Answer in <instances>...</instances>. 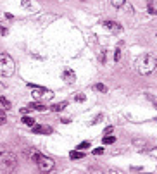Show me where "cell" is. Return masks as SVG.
<instances>
[{
	"label": "cell",
	"mask_w": 157,
	"mask_h": 174,
	"mask_svg": "<svg viewBox=\"0 0 157 174\" xmlns=\"http://www.w3.org/2000/svg\"><path fill=\"white\" fill-rule=\"evenodd\" d=\"M35 164H36V167L40 169L42 172H49V171L54 169V159L47 157V155H43V153H40V157L35 160Z\"/></svg>",
	"instance_id": "cell-3"
},
{
	"label": "cell",
	"mask_w": 157,
	"mask_h": 174,
	"mask_svg": "<svg viewBox=\"0 0 157 174\" xmlns=\"http://www.w3.org/2000/svg\"><path fill=\"white\" fill-rule=\"evenodd\" d=\"M125 2L126 0H112V5L116 7V9H121V7L125 5Z\"/></svg>",
	"instance_id": "cell-17"
},
{
	"label": "cell",
	"mask_w": 157,
	"mask_h": 174,
	"mask_svg": "<svg viewBox=\"0 0 157 174\" xmlns=\"http://www.w3.org/2000/svg\"><path fill=\"white\" fill-rule=\"evenodd\" d=\"M114 133V128L112 126H107L105 129H104V135H112Z\"/></svg>",
	"instance_id": "cell-21"
},
{
	"label": "cell",
	"mask_w": 157,
	"mask_h": 174,
	"mask_svg": "<svg viewBox=\"0 0 157 174\" xmlns=\"http://www.w3.org/2000/svg\"><path fill=\"white\" fill-rule=\"evenodd\" d=\"M7 122V117H5V114H0V126H4Z\"/></svg>",
	"instance_id": "cell-23"
},
{
	"label": "cell",
	"mask_w": 157,
	"mask_h": 174,
	"mask_svg": "<svg viewBox=\"0 0 157 174\" xmlns=\"http://www.w3.org/2000/svg\"><path fill=\"white\" fill-rule=\"evenodd\" d=\"M0 105H2V107H4V109L7 111V109H11V107H12V104L7 100L5 97H0Z\"/></svg>",
	"instance_id": "cell-13"
},
{
	"label": "cell",
	"mask_w": 157,
	"mask_h": 174,
	"mask_svg": "<svg viewBox=\"0 0 157 174\" xmlns=\"http://www.w3.org/2000/svg\"><path fill=\"white\" fill-rule=\"evenodd\" d=\"M69 157L73 159V160H74V159H83L85 157V153H83L81 150H73V152L69 153Z\"/></svg>",
	"instance_id": "cell-12"
},
{
	"label": "cell",
	"mask_w": 157,
	"mask_h": 174,
	"mask_svg": "<svg viewBox=\"0 0 157 174\" xmlns=\"http://www.w3.org/2000/svg\"><path fill=\"white\" fill-rule=\"evenodd\" d=\"M114 142H116V136H109V135L102 140V143H104V145H112Z\"/></svg>",
	"instance_id": "cell-15"
},
{
	"label": "cell",
	"mask_w": 157,
	"mask_h": 174,
	"mask_svg": "<svg viewBox=\"0 0 157 174\" xmlns=\"http://www.w3.org/2000/svg\"><path fill=\"white\" fill-rule=\"evenodd\" d=\"M98 59H100L102 62H105V52H102V53H100V57H98Z\"/></svg>",
	"instance_id": "cell-30"
},
{
	"label": "cell",
	"mask_w": 157,
	"mask_h": 174,
	"mask_svg": "<svg viewBox=\"0 0 157 174\" xmlns=\"http://www.w3.org/2000/svg\"><path fill=\"white\" fill-rule=\"evenodd\" d=\"M7 152H9V147H5V145H0V159L4 157Z\"/></svg>",
	"instance_id": "cell-19"
},
{
	"label": "cell",
	"mask_w": 157,
	"mask_h": 174,
	"mask_svg": "<svg viewBox=\"0 0 157 174\" xmlns=\"http://www.w3.org/2000/svg\"><path fill=\"white\" fill-rule=\"evenodd\" d=\"M100 153H104V148L100 147V148H95L93 150V155H100Z\"/></svg>",
	"instance_id": "cell-26"
},
{
	"label": "cell",
	"mask_w": 157,
	"mask_h": 174,
	"mask_svg": "<svg viewBox=\"0 0 157 174\" xmlns=\"http://www.w3.org/2000/svg\"><path fill=\"white\" fill-rule=\"evenodd\" d=\"M22 122H24V124H26V126H33V124H35V119H33V117H29V116H26V114H24V117H22Z\"/></svg>",
	"instance_id": "cell-14"
},
{
	"label": "cell",
	"mask_w": 157,
	"mask_h": 174,
	"mask_svg": "<svg viewBox=\"0 0 157 174\" xmlns=\"http://www.w3.org/2000/svg\"><path fill=\"white\" fill-rule=\"evenodd\" d=\"M92 147V143L90 142H83V143H80V145H78V148H80V150H87V148H90Z\"/></svg>",
	"instance_id": "cell-18"
},
{
	"label": "cell",
	"mask_w": 157,
	"mask_h": 174,
	"mask_svg": "<svg viewBox=\"0 0 157 174\" xmlns=\"http://www.w3.org/2000/svg\"><path fill=\"white\" fill-rule=\"evenodd\" d=\"M148 12H150V14H157V11H155V7H154V4H148Z\"/></svg>",
	"instance_id": "cell-24"
},
{
	"label": "cell",
	"mask_w": 157,
	"mask_h": 174,
	"mask_svg": "<svg viewBox=\"0 0 157 174\" xmlns=\"http://www.w3.org/2000/svg\"><path fill=\"white\" fill-rule=\"evenodd\" d=\"M104 26L105 28H109V29H112V31H116V33H119L123 28L119 26V22H114V21H104Z\"/></svg>",
	"instance_id": "cell-8"
},
{
	"label": "cell",
	"mask_w": 157,
	"mask_h": 174,
	"mask_svg": "<svg viewBox=\"0 0 157 174\" xmlns=\"http://www.w3.org/2000/svg\"><path fill=\"white\" fill-rule=\"evenodd\" d=\"M7 28H4V26H0V35H7Z\"/></svg>",
	"instance_id": "cell-27"
},
{
	"label": "cell",
	"mask_w": 157,
	"mask_h": 174,
	"mask_svg": "<svg viewBox=\"0 0 157 174\" xmlns=\"http://www.w3.org/2000/svg\"><path fill=\"white\" fill-rule=\"evenodd\" d=\"M28 86L33 90V97H35V98H38V100H40V98H50V97L54 95L50 90H47V88H42V86H36V84H31V83H29Z\"/></svg>",
	"instance_id": "cell-4"
},
{
	"label": "cell",
	"mask_w": 157,
	"mask_h": 174,
	"mask_svg": "<svg viewBox=\"0 0 157 174\" xmlns=\"http://www.w3.org/2000/svg\"><path fill=\"white\" fill-rule=\"evenodd\" d=\"M102 119H104V116H97V117H95V121H93V124H97V122H100Z\"/></svg>",
	"instance_id": "cell-28"
},
{
	"label": "cell",
	"mask_w": 157,
	"mask_h": 174,
	"mask_svg": "<svg viewBox=\"0 0 157 174\" xmlns=\"http://www.w3.org/2000/svg\"><path fill=\"white\" fill-rule=\"evenodd\" d=\"M24 157H26L28 160L35 162V160L40 157V152H38L36 148H26V150H24Z\"/></svg>",
	"instance_id": "cell-7"
},
{
	"label": "cell",
	"mask_w": 157,
	"mask_h": 174,
	"mask_svg": "<svg viewBox=\"0 0 157 174\" xmlns=\"http://www.w3.org/2000/svg\"><path fill=\"white\" fill-rule=\"evenodd\" d=\"M85 98H87V97L83 95V93H78V95L74 97V100H76V102H85Z\"/></svg>",
	"instance_id": "cell-20"
},
{
	"label": "cell",
	"mask_w": 157,
	"mask_h": 174,
	"mask_svg": "<svg viewBox=\"0 0 157 174\" xmlns=\"http://www.w3.org/2000/svg\"><path fill=\"white\" fill-rule=\"evenodd\" d=\"M66 107H67V102H59V104H54V105L50 107V111H54V112H60V111H64Z\"/></svg>",
	"instance_id": "cell-11"
},
{
	"label": "cell",
	"mask_w": 157,
	"mask_h": 174,
	"mask_svg": "<svg viewBox=\"0 0 157 174\" xmlns=\"http://www.w3.org/2000/svg\"><path fill=\"white\" fill-rule=\"evenodd\" d=\"M0 19H14V16H12V14H2V12H0Z\"/></svg>",
	"instance_id": "cell-22"
},
{
	"label": "cell",
	"mask_w": 157,
	"mask_h": 174,
	"mask_svg": "<svg viewBox=\"0 0 157 174\" xmlns=\"http://www.w3.org/2000/svg\"><path fill=\"white\" fill-rule=\"evenodd\" d=\"M121 59V50H116L114 52V60H119Z\"/></svg>",
	"instance_id": "cell-25"
},
{
	"label": "cell",
	"mask_w": 157,
	"mask_h": 174,
	"mask_svg": "<svg viewBox=\"0 0 157 174\" xmlns=\"http://www.w3.org/2000/svg\"><path fill=\"white\" fill-rule=\"evenodd\" d=\"M29 107H31V111H40V112L49 111V107L43 105L42 102H31V104H29Z\"/></svg>",
	"instance_id": "cell-9"
},
{
	"label": "cell",
	"mask_w": 157,
	"mask_h": 174,
	"mask_svg": "<svg viewBox=\"0 0 157 174\" xmlns=\"http://www.w3.org/2000/svg\"><path fill=\"white\" fill-rule=\"evenodd\" d=\"M16 73V62L9 53H0V76L11 78Z\"/></svg>",
	"instance_id": "cell-2"
},
{
	"label": "cell",
	"mask_w": 157,
	"mask_h": 174,
	"mask_svg": "<svg viewBox=\"0 0 157 174\" xmlns=\"http://www.w3.org/2000/svg\"><path fill=\"white\" fill-rule=\"evenodd\" d=\"M157 67V59L150 53H145V55H142L140 60H138V73L143 74V76H148L155 71Z\"/></svg>",
	"instance_id": "cell-1"
},
{
	"label": "cell",
	"mask_w": 157,
	"mask_h": 174,
	"mask_svg": "<svg viewBox=\"0 0 157 174\" xmlns=\"http://www.w3.org/2000/svg\"><path fill=\"white\" fill-rule=\"evenodd\" d=\"M22 5H24V7H28V9H29V7H31V4H29V0H22Z\"/></svg>",
	"instance_id": "cell-29"
},
{
	"label": "cell",
	"mask_w": 157,
	"mask_h": 174,
	"mask_svg": "<svg viewBox=\"0 0 157 174\" xmlns=\"http://www.w3.org/2000/svg\"><path fill=\"white\" fill-rule=\"evenodd\" d=\"M0 162L4 164L5 167L12 169V167H16V164H17V157H16V155H14V153L11 152V150H9V152H7L5 155H4V157L0 159Z\"/></svg>",
	"instance_id": "cell-5"
},
{
	"label": "cell",
	"mask_w": 157,
	"mask_h": 174,
	"mask_svg": "<svg viewBox=\"0 0 157 174\" xmlns=\"http://www.w3.org/2000/svg\"><path fill=\"white\" fill-rule=\"evenodd\" d=\"M93 88H95V90H97V91H102V93H105V91H107V86H105V84H102V83L95 84Z\"/></svg>",
	"instance_id": "cell-16"
},
{
	"label": "cell",
	"mask_w": 157,
	"mask_h": 174,
	"mask_svg": "<svg viewBox=\"0 0 157 174\" xmlns=\"http://www.w3.org/2000/svg\"><path fill=\"white\" fill-rule=\"evenodd\" d=\"M62 78L67 81V83H73L76 79V74H74V71H71V69H66L64 73H62Z\"/></svg>",
	"instance_id": "cell-10"
},
{
	"label": "cell",
	"mask_w": 157,
	"mask_h": 174,
	"mask_svg": "<svg viewBox=\"0 0 157 174\" xmlns=\"http://www.w3.org/2000/svg\"><path fill=\"white\" fill-rule=\"evenodd\" d=\"M31 129H33V135H49V133L54 131L50 126H38V124H33Z\"/></svg>",
	"instance_id": "cell-6"
}]
</instances>
